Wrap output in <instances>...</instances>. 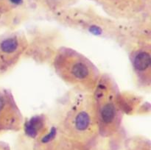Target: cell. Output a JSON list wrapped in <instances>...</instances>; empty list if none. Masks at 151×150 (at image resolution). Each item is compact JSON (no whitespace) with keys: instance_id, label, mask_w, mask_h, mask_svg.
Wrapping results in <instances>:
<instances>
[{"instance_id":"cell-1","label":"cell","mask_w":151,"mask_h":150,"mask_svg":"<svg viewBox=\"0 0 151 150\" xmlns=\"http://www.w3.org/2000/svg\"><path fill=\"white\" fill-rule=\"evenodd\" d=\"M55 129L62 136L91 146L99 138L92 93L72 90L63 98Z\"/></svg>"},{"instance_id":"cell-2","label":"cell","mask_w":151,"mask_h":150,"mask_svg":"<svg viewBox=\"0 0 151 150\" xmlns=\"http://www.w3.org/2000/svg\"><path fill=\"white\" fill-rule=\"evenodd\" d=\"M55 73L72 90L93 93L101 72L89 58L80 51L62 46L51 62Z\"/></svg>"},{"instance_id":"cell-3","label":"cell","mask_w":151,"mask_h":150,"mask_svg":"<svg viewBox=\"0 0 151 150\" xmlns=\"http://www.w3.org/2000/svg\"><path fill=\"white\" fill-rule=\"evenodd\" d=\"M93 94L99 137L113 138L122 132L124 113L121 91L110 74L102 73Z\"/></svg>"},{"instance_id":"cell-4","label":"cell","mask_w":151,"mask_h":150,"mask_svg":"<svg viewBox=\"0 0 151 150\" xmlns=\"http://www.w3.org/2000/svg\"><path fill=\"white\" fill-rule=\"evenodd\" d=\"M150 38V27H147L138 31L127 41L130 46L128 56L135 83L145 91L151 88Z\"/></svg>"},{"instance_id":"cell-5","label":"cell","mask_w":151,"mask_h":150,"mask_svg":"<svg viewBox=\"0 0 151 150\" xmlns=\"http://www.w3.org/2000/svg\"><path fill=\"white\" fill-rule=\"evenodd\" d=\"M29 40L23 31L0 34V78L10 74L26 56Z\"/></svg>"},{"instance_id":"cell-6","label":"cell","mask_w":151,"mask_h":150,"mask_svg":"<svg viewBox=\"0 0 151 150\" xmlns=\"http://www.w3.org/2000/svg\"><path fill=\"white\" fill-rule=\"evenodd\" d=\"M108 16L119 21H136L142 19L147 4L145 0H90Z\"/></svg>"},{"instance_id":"cell-7","label":"cell","mask_w":151,"mask_h":150,"mask_svg":"<svg viewBox=\"0 0 151 150\" xmlns=\"http://www.w3.org/2000/svg\"><path fill=\"white\" fill-rule=\"evenodd\" d=\"M24 119L13 93L0 87V135L23 129Z\"/></svg>"},{"instance_id":"cell-8","label":"cell","mask_w":151,"mask_h":150,"mask_svg":"<svg viewBox=\"0 0 151 150\" xmlns=\"http://www.w3.org/2000/svg\"><path fill=\"white\" fill-rule=\"evenodd\" d=\"M41 140L42 150H91L89 146L60 135L55 127Z\"/></svg>"},{"instance_id":"cell-9","label":"cell","mask_w":151,"mask_h":150,"mask_svg":"<svg viewBox=\"0 0 151 150\" xmlns=\"http://www.w3.org/2000/svg\"><path fill=\"white\" fill-rule=\"evenodd\" d=\"M126 150H151L150 140L145 137L133 136L126 141Z\"/></svg>"},{"instance_id":"cell-10","label":"cell","mask_w":151,"mask_h":150,"mask_svg":"<svg viewBox=\"0 0 151 150\" xmlns=\"http://www.w3.org/2000/svg\"><path fill=\"white\" fill-rule=\"evenodd\" d=\"M24 0H0V14H7L20 7Z\"/></svg>"},{"instance_id":"cell-11","label":"cell","mask_w":151,"mask_h":150,"mask_svg":"<svg viewBox=\"0 0 151 150\" xmlns=\"http://www.w3.org/2000/svg\"><path fill=\"white\" fill-rule=\"evenodd\" d=\"M0 150H11V148L7 143L0 141Z\"/></svg>"}]
</instances>
